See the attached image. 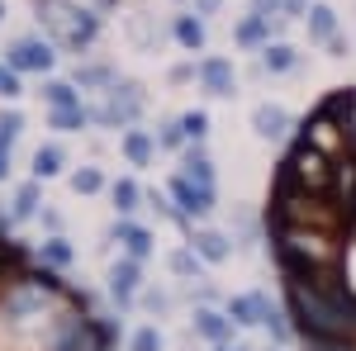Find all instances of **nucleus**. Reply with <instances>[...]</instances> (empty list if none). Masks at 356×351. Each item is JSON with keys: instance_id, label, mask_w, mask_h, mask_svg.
<instances>
[{"instance_id": "obj_18", "label": "nucleus", "mask_w": 356, "mask_h": 351, "mask_svg": "<svg viewBox=\"0 0 356 351\" xmlns=\"http://www.w3.org/2000/svg\"><path fill=\"white\" fill-rule=\"evenodd\" d=\"M24 129V119L19 114H0V147H10V138Z\"/></svg>"}, {"instance_id": "obj_15", "label": "nucleus", "mask_w": 356, "mask_h": 351, "mask_svg": "<svg viewBox=\"0 0 356 351\" xmlns=\"http://www.w3.org/2000/svg\"><path fill=\"white\" fill-rule=\"evenodd\" d=\"M176 33H181V43H186V48H200V43H204V28L195 24V19H181Z\"/></svg>"}, {"instance_id": "obj_10", "label": "nucleus", "mask_w": 356, "mask_h": 351, "mask_svg": "<svg viewBox=\"0 0 356 351\" xmlns=\"http://www.w3.org/2000/svg\"><path fill=\"white\" fill-rule=\"evenodd\" d=\"M257 129H261V138H275L285 129V114L280 109H257Z\"/></svg>"}, {"instance_id": "obj_9", "label": "nucleus", "mask_w": 356, "mask_h": 351, "mask_svg": "<svg viewBox=\"0 0 356 351\" xmlns=\"http://www.w3.org/2000/svg\"><path fill=\"white\" fill-rule=\"evenodd\" d=\"M195 327H200L204 337H214V342H223V337H228V318H219V313H200V318H195Z\"/></svg>"}, {"instance_id": "obj_8", "label": "nucleus", "mask_w": 356, "mask_h": 351, "mask_svg": "<svg viewBox=\"0 0 356 351\" xmlns=\"http://www.w3.org/2000/svg\"><path fill=\"white\" fill-rule=\"evenodd\" d=\"M119 238L129 243V252H134V256H147V247H152V238H147L143 228H129V223H119Z\"/></svg>"}, {"instance_id": "obj_29", "label": "nucleus", "mask_w": 356, "mask_h": 351, "mask_svg": "<svg viewBox=\"0 0 356 351\" xmlns=\"http://www.w3.org/2000/svg\"><path fill=\"white\" fill-rule=\"evenodd\" d=\"M171 266L181 270V275H191V270H195V256H191V252H181V256H176V261H171Z\"/></svg>"}, {"instance_id": "obj_19", "label": "nucleus", "mask_w": 356, "mask_h": 351, "mask_svg": "<svg viewBox=\"0 0 356 351\" xmlns=\"http://www.w3.org/2000/svg\"><path fill=\"white\" fill-rule=\"evenodd\" d=\"M114 204H119V209H134V204H138V186L119 181V186H114Z\"/></svg>"}, {"instance_id": "obj_6", "label": "nucleus", "mask_w": 356, "mask_h": 351, "mask_svg": "<svg viewBox=\"0 0 356 351\" xmlns=\"http://www.w3.org/2000/svg\"><path fill=\"white\" fill-rule=\"evenodd\" d=\"M110 285H114V295H119V299H129V295H134V285H138V266H134V261H124V266H114Z\"/></svg>"}, {"instance_id": "obj_4", "label": "nucleus", "mask_w": 356, "mask_h": 351, "mask_svg": "<svg viewBox=\"0 0 356 351\" xmlns=\"http://www.w3.org/2000/svg\"><path fill=\"white\" fill-rule=\"evenodd\" d=\"M176 199H181V209L186 214H209V204H214V190L209 186H191V181H176Z\"/></svg>"}, {"instance_id": "obj_5", "label": "nucleus", "mask_w": 356, "mask_h": 351, "mask_svg": "<svg viewBox=\"0 0 356 351\" xmlns=\"http://www.w3.org/2000/svg\"><path fill=\"white\" fill-rule=\"evenodd\" d=\"M204 81H209L214 95H228V90H233V67L219 62V57H214V62H204Z\"/></svg>"}, {"instance_id": "obj_17", "label": "nucleus", "mask_w": 356, "mask_h": 351, "mask_svg": "<svg viewBox=\"0 0 356 351\" xmlns=\"http://www.w3.org/2000/svg\"><path fill=\"white\" fill-rule=\"evenodd\" d=\"M309 24H314V33H318V38H332V10H328V5H318Z\"/></svg>"}, {"instance_id": "obj_27", "label": "nucleus", "mask_w": 356, "mask_h": 351, "mask_svg": "<svg viewBox=\"0 0 356 351\" xmlns=\"http://www.w3.org/2000/svg\"><path fill=\"white\" fill-rule=\"evenodd\" d=\"M33 204H38V190L29 186V190H19V204H15V214H33Z\"/></svg>"}, {"instance_id": "obj_21", "label": "nucleus", "mask_w": 356, "mask_h": 351, "mask_svg": "<svg viewBox=\"0 0 356 351\" xmlns=\"http://www.w3.org/2000/svg\"><path fill=\"white\" fill-rule=\"evenodd\" d=\"M0 95H5V100L19 95V76H15V67H0Z\"/></svg>"}, {"instance_id": "obj_28", "label": "nucleus", "mask_w": 356, "mask_h": 351, "mask_svg": "<svg viewBox=\"0 0 356 351\" xmlns=\"http://www.w3.org/2000/svg\"><path fill=\"white\" fill-rule=\"evenodd\" d=\"M261 33H266V28H261V19H247V24H243V33H238V38H243V43H257Z\"/></svg>"}, {"instance_id": "obj_11", "label": "nucleus", "mask_w": 356, "mask_h": 351, "mask_svg": "<svg viewBox=\"0 0 356 351\" xmlns=\"http://www.w3.org/2000/svg\"><path fill=\"white\" fill-rule=\"evenodd\" d=\"M195 243H200V252H204L209 261H223V256H228V243H223L219 233H200Z\"/></svg>"}, {"instance_id": "obj_25", "label": "nucleus", "mask_w": 356, "mask_h": 351, "mask_svg": "<svg viewBox=\"0 0 356 351\" xmlns=\"http://www.w3.org/2000/svg\"><path fill=\"white\" fill-rule=\"evenodd\" d=\"M43 256H48L53 266H62V261H72V247H67V243H48V247H43Z\"/></svg>"}, {"instance_id": "obj_22", "label": "nucleus", "mask_w": 356, "mask_h": 351, "mask_svg": "<svg viewBox=\"0 0 356 351\" xmlns=\"http://www.w3.org/2000/svg\"><path fill=\"white\" fill-rule=\"evenodd\" d=\"M204 129H209L204 114H186V119H181V133H191V138H204Z\"/></svg>"}, {"instance_id": "obj_1", "label": "nucleus", "mask_w": 356, "mask_h": 351, "mask_svg": "<svg viewBox=\"0 0 356 351\" xmlns=\"http://www.w3.org/2000/svg\"><path fill=\"white\" fill-rule=\"evenodd\" d=\"M285 176H290V181H304L309 190H328L332 181H337V166L328 162V152H323V147L304 142L300 152L285 162Z\"/></svg>"}, {"instance_id": "obj_3", "label": "nucleus", "mask_w": 356, "mask_h": 351, "mask_svg": "<svg viewBox=\"0 0 356 351\" xmlns=\"http://www.w3.org/2000/svg\"><path fill=\"white\" fill-rule=\"evenodd\" d=\"M10 67L15 72H48L53 67V53H48V43H19L10 53Z\"/></svg>"}, {"instance_id": "obj_23", "label": "nucleus", "mask_w": 356, "mask_h": 351, "mask_svg": "<svg viewBox=\"0 0 356 351\" xmlns=\"http://www.w3.org/2000/svg\"><path fill=\"white\" fill-rule=\"evenodd\" d=\"M48 100H53V105H72L76 95H72V85H67V81H53V85H48Z\"/></svg>"}, {"instance_id": "obj_31", "label": "nucleus", "mask_w": 356, "mask_h": 351, "mask_svg": "<svg viewBox=\"0 0 356 351\" xmlns=\"http://www.w3.org/2000/svg\"><path fill=\"white\" fill-rule=\"evenodd\" d=\"M5 171H10V152L0 147V176H5Z\"/></svg>"}, {"instance_id": "obj_12", "label": "nucleus", "mask_w": 356, "mask_h": 351, "mask_svg": "<svg viewBox=\"0 0 356 351\" xmlns=\"http://www.w3.org/2000/svg\"><path fill=\"white\" fill-rule=\"evenodd\" d=\"M57 166H62V152H57V147H38L33 171H38V176H57Z\"/></svg>"}, {"instance_id": "obj_32", "label": "nucleus", "mask_w": 356, "mask_h": 351, "mask_svg": "<svg viewBox=\"0 0 356 351\" xmlns=\"http://www.w3.org/2000/svg\"><path fill=\"white\" fill-rule=\"evenodd\" d=\"M223 351H243V347H223Z\"/></svg>"}, {"instance_id": "obj_2", "label": "nucleus", "mask_w": 356, "mask_h": 351, "mask_svg": "<svg viewBox=\"0 0 356 351\" xmlns=\"http://www.w3.org/2000/svg\"><path fill=\"white\" fill-rule=\"evenodd\" d=\"M105 342H110V327H95L86 318H76V323H67L57 351H105Z\"/></svg>"}, {"instance_id": "obj_20", "label": "nucleus", "mask_w": 356, "mask_h": 351, "mask_svg": "<svg viewBox=\"0 0 356 351\" xmlns=\"http://www.w3.org/2000/svg\"><path fill=\"white\" fill-rule=\"evenodd\" d=\"M72 186L81 190V195H90V190H100V171H90V166H86V171H76V176H72Z\"/></svg>"}, {"instance_id": "obj_7", "label": "nucleus", "mask_w": 356, "mask_h": 351, "mask_svg": "<svg viewBox=\"0 0 356 351\" xmlns=\"http://www.w3.org/2000/svg\"><path fill=\"white\" fill-rule=\"evenodd\" d=\"M124 152H129V162L143 166L147 157H152V138H147V133H129V138H124Z\"/></svg>"}, {"instance_id": "obj_13", "label": "nucleus", "mask_w": 356, "mask_h": 351, "mask_svg": "<svg viewBox=\"0 0 356 351\" xmlns=\"http://www.w3.org/2000/svg\"><path fill=\"white\" fill-rule=\"evenodd\" d=\"M261 299H233V323H257Z\"/></svg>"}, {"instance_id": "obj_24", "label": "nucleus", "mask_w": 356, "mask_h": 351, "mask_svg": "<svg viewBox=\"0 0 356 351\" xmlns=\"http://www.w3.org/2000/svg\"><path fill=\"white\" fill-rule=\"evenodd\" d=\"M157 347H162V337H157L152 327H143V332L134 337V351H157Z\"/></svg>"}, {"instance_id": "obj_16", "label": "nucleus", "mask_w": 356, "mask_h": 351, "mask_svg": "<svg viewBox=\"0 0 356 351\" xmlns=\"http://www.w3.org/2000/svg\"><path fill=\"white\" fill-rule=\"evenodd\" d=\"M290 62H295V53H290L285 43H275V48H266V67H271V72H285Z\"/></svg>"}, {"instance_id": "obj_26", "label": "nucleus", "mask_w": 356, "mask_h": 351, "mask_svg": "<svg viewBox=\"0 0 356 351\" xmlns=\"http://www.w3.org/2000/svg\"><path fill=\"white\" fill-rule=\"evenodd\" d=\"M191 181H200V186H209V162H204V157H191Z\"/></svg>"}, {"instance_id": "obj_14", "label": "nucleus", "mask_w": 356, "mask_h": 351, "mask_svg": "<svg viewBox=\"0 0 356 351\" xmlns=\"http://www.w3.org/2000/svg\"><path fill=\"white\" fill-rule=\"evenodd\" d=\"M53 124H57V129H76V124H86V114H81L76 105H57Z\"/></svg>"}, {"instance_id": "obj_30", "label": "nucleus", "mask_w": 356, "mask_h": 351, "mask_svg": "<svg viewBox=\"0 0 356 351\" xmlns=\"http://www.w3.org/2000/svg\"><path fill=\"white\" fill-rule=\"evenodd\" d=\"M266 10H275V0H257V15H266Z\"/></svg>"}]
</instances>
